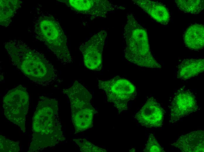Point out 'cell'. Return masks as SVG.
I'll return each instance as SVG.
<instances>
[{
    "instance_id": "cell-1",
    "label": "cell",
    "mask_w": 204,
    "mask_h": 152,
    "mask_svg": "<svg viewBox=\"0 0 204 152\" xmlns=\"http://www.w3.org/2000/svg\"><path fill=\"white\" fill-rule=\"evenodd\" d=\"M5 48L14 64L31 80L42 84L55 78L54 69L43 55L19 42H8Z\"/></svg>"
},
{
    "instance_id": "cell-2",
    "label": "cell",
    "mask_w": 204,
    "mask_h": 152,
    "mask_svg": "<svg viewBox=\"0 0 204 152\" xmlns=\"http://www.w3.org/2000/svg\"><path fill=\"white\" fill-rule=\"evenodd\" d=\"M124 35L126 43L124 55L128 61L140 67L161 68L151 53L146 30L132 13L127 15Z\"/></svg>"
},
{
    "instance_id": "cell-3",
    "label": "cell",
    "mask_w": 204,
    "mask_h": 152,
    "mask_svg": "<svg viewBox=\"0 0 204 152\" xmlns=\"http://www.w3.org/2000/svg\"><path fill=\"white\" fill-rule=\"evenodd\" d=\"M36 37L43 42L64 64L72 62L66 36L59 23L51 16H42L35 26Z\"/></svg>"
},
{
    "instance_id": "cell-4",
    "label": "cell",
    "mask_w": 204,
    "mask_h": 152,
    "mask_svg": "<svg viewBox=\"0 0 204 152\" xmlns=\"http://www.w3.org/2000/svg\"><path fill=\"white\" fill-rule=\"evenodd\" d=\"M63 93L70 100L75 134L92 127L93 116L96 111L90 103L92 95L90 92L76 81L70 88L64 89Z\"/></svg>"
},
{
    "instance_id": "cell-5",
    "label": "cell",
    "mask_w": 204,
    "mask_h": 152,
    "mask_svg": "<svg viewBox=\"0 0 204 152\" xmlns=\"http://www.w3.org/2000/svg\"><path fill=\"white\" fill-rule=\"evenodd\" d=\"M37 109L42 113V147L52 146L65 138L58 117V102L56 100L42 97Z\"/></svg>"
},
{
    "instance_id": "cell-6",
    "label": "cell",
    "mask_w": 204,
    "mask_h": 152,
    "mask_svg": "<svg viewBox=\"0 0 204 152\" xmlns=\"http://www.w3.org/2000/svg\"><path fill=\"white\" fill-rule=\"evenodd\" d=\"M98 86L105 92L108 101L113 103L118 114L127 110L129 101L136 97V88L134 85L119 76L108 80H98Z\"/></svg>"
},
{
    "instance_id": "cell-7",
    "label": "cell",
    "mask_w": 204,
    "mask_h": 152,
    "mask_svg": "<svg viewBox=\"0 0 204 152\" xmlns=\"http://www.w3.org/2000/svg\"><path fill=\"white\" fill-rule=\"evenodd\" d=\"M107 35L106 31L101 30L79 47L84 66L89 69L94 71L101 70L102 52Z\"/></svg>"
},
{
    "instance_id": "cell-8",
    "label": "cell",
    "mask_w": 204,
    "mask_h": 152,
    "mask_svg": "<svg viewBox=\"0 0 204 152\" xmlns=\"http://www.w3.org/2000/svg\"><path fill=\"white\" fill-rule=\"evenodd\" d=\"M64 3L72 10L94 18L106 17L107 13L116 9L124 10L121 6L113 4L106 0H58Z\"/></svg>"
},
{
    "instance_id": "cell-9",
    "label": "cell",
    "mask_w": 204,
    "mask_h": 152,
    "mask_svg": "<svg viewBox=\"0 0 204 152\" xmlns=\"http://www.w3.org/2000/svg\"><path fill=\"white\" fill-rule=\"evenodd\" d=\"M29 97L26 89L21 85L9 91L3 98V107L5 114H16V120L18 123V118L22 122L25 118L29 106Z\"/></svg>"
},
{
    "instance_id": "cell-10",
    "label": "cell",
    "mask_w": 204,
    "mask_h": 152,
    "mask_svg": "<svg viewBox=\"0 0 204 152\" xmlns=\"http://www.w3.org/2000/svg\"><path fill=\"white\" fill-rule=\"evenodd\" d=\"M195 97L183 87L176 93L170 106V122L174 123L181 118L196 111L198 109Z\"/></svg>"
},
{
    "instance_id": "cell-11",
    "label": "cell",
    "mask_w": 204,
    "mask_h": 152,
    "mask_svg": "<svg viewBox=\"0 0 204 152\" xmlns=\"http://www.w3.org/2000/svg\"><path fill=\"white\" fill-rule=\"evenodd\" d=\"M164 111L153 97L149 98L135 118L142 126L147 128H159L163 125Z\"/></svg>"
},
{
    "instance_id": "cell-12",
    "label": "cell",
    "mask_w": 204,
    "mask_h": 152,
    "mask_svg": "<svg viewBox=\"0 0 204 152\" xmlns=\"http://www.w3.org/2000/svg\"><path fill=\"white\" fill-rule=\"evenodd\" d=\"M132 1L157 22L164 25L168 24L170 15L168 9L163 4L149 0Z\"/></svg>"
},
{
    "instance_id": "cell-13",
    "label": "cell",
    "mask_w": 204,
    "mask_h": 152,
    "mask_svg": "<svg viewBox=\"0 0 204 152\" xmlns=\"http://www.w3.org/2000/svg\"><path fill=\"white\" fill-rule=\"evenodd\" d=\"M204 131L199 130L181 136L171 145L182 152H204Z\"/></svg>"
},
{
    "instance_id": "cell-14",
    "label": "cell",
    "mask_w": 204,
    "mask_h": 152,
    "mask_svg": "<svg viewBox=\"0 0 204 152\" xmlns=\"http://www.w3.org/2000/svg\"><path fill=\"white\" fill-rule=\"evenodd\" d=\"M183 40L189 49L197 51L204 46V27L202 24H195L190 26L184 33Z\"/></svg>"
},
{
    "instance_id": "cell-15",
    "label": "cell",
    "mask_w": 204,
    "mask_h": 152,
    "mask_svg": "<svg viewBox=\"0 0 204 152\" xmlns=\"http://www.w3.org/2000/svg\"><path fill=\"white\" fill-rule=\"evenodd\" d=\"M204 61L203 59L191 58L184 60L178 66L177 78L185 80L203 72Z\"/></svg>"
},
{
    "instance_id": "cell-16",
    "label": "cell",
    "mask_w": 204,
    "mask_h": 152,
    "mask_svg": "<svg viewBox=\"0 0 204 152\" xmlns=\"http://www.w3.org/2000/svg\"><path fill=\"white\" fill-rule=\"evenodd\" d=\"M19 0L0 1V25L7 26L11 22V18L20 7Z\"/></svg>"
},
{
    "instance_id": "cell-17",
    "label": "cell",
    "mask_w": 204,
    "mask_h": 152,
    "mask_svg": "<svg viewBox=\"0 0 204 152\" xmlns=\"http://www.w3.org/2000/svg\"><path fill=\"white\" fill-rule=\"evenodd\" d=\"M177 7L185 13L196 14L204 9L203 0H175Z\"/></svg>"
},
{
    "instance_id": "cell-18",
    "label": "cell",
    "mask_w": 204,
    "mask_h": 152,
    "mask_svg": "<svg viewBox=\"0 0 204 152\" xmlns=\"http://www.w3.org/2000/svg\"><path fill=\"white\" fill-rule=\"evenodd\" d=\"M73 140L78 145L81 151L83 152H106L105 149L99 148L85 139H74Z\"/></svg>"
},
{
    "instance_id": "cell-19",
    "label": "cell",
    "mask_w": 204,
    "mask_h": 152,
    "mask_svg": "<svg viewBox=\"0 0 204 152\" xmlns=\"http://www.w3.org/2000/svg\"><path fill=\"white\" fill-rule=\"evenodd\" d=\"M144 152H165L156 139L154 134L150 133L146 146L143 150Z\"/></svg>"
},
{
    "instance_id": "cell-20",
    "label": "cell",
    "mask_w": 204,
    "mask_h": 152,
    "mask_svg": "<svg viewBox=\"0 0 204 152\" xmlns=\"http://www.w3.org/2000/svg\"><path fill=\"white\" fill-rule=\"evenodd\" d=\"M135 149L133 148H132V149H131V150H130V152H131V151H132V152H135Z\"/></svg>"
}]
</instances>
